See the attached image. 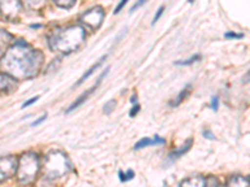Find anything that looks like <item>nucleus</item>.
<instances>
[{
	"instance_id": "obj_29",
	"label": "nucleus",
	"mask_w": 250,
	"mask_h": 187,
	"mask_svg": "<svg viewBox=\"0 0 250 187\" xmlns=\"http://www.w3.org/2000/svg\"><path fill=\"white\" fill-rule=\"evenodd\" d=\"M130 102L133 104V106L137 105V104H138V95H137V94H133V96L130 97Z\"/></svg>"
},
{
	"instance_id": "obj_13",
	"label": "nucleus",
	"mask_w": 250,
	"mask_h": 187,
	"mask_svg": "<svg viewBox=\"0 0 250 187\" xmlns=\"http://www.w3.org/2000/svg\"><path fill=\"white\" fill-rule=\"evenodd\" d=\"M105 59H106V55H104V56H102V57H100V59H99V60H98V61H97V62H95V64H94V65H93V66H91V68H89V69H88V70H86V71H85V74L83 75V76H82V77H80V79H79V81H78V82H77V86L82 85L83 82L85 81V80H86V79H88V77H89V76H90V75H91V74H93L94 71H97V70H98V69H99V68H100V66H102V64H103V62H104V60H105Z\"/></svg>"
},
{
	"instance_id": "obj_31",
	"label": "nucleus",
	"mask_w": 250,
	"mask_h": 187,
	"mask_svg": "<svg viewBox=\"0 0 250 187\" xmlns=\"http://www.w3.org/2000/svg\"><path fill=\"white\" fill-rule=\"evenodd\" d=\"M30 28H33V29H38V28H40V25H39V24H31Z\"/></svg>"
},
{
	"instance_id": "obj_19",
	"label": "nucleus",
	"mask_w": 250,
	"mask_h": 187,
	"mask_svg": "<svg viewBox=\"0 0 250 187\" xmlns=\"http://www.w3.org/2000/svg\"><path fill=\"white\" fill-rule=\"evenodd\" d=\"M205 187H220V184H219L216 177H214V176H209V177L207 179V182H205Z\"/></svg>"
},
{
	"instance_id": "obj_2",
	"label": "nucleus",
	"mask_w": 250,
	"mask_h": 187,
	"mask_svg": "<svg viewBox=\"0 0 250 187\" xmlns=\"http://www.w3.org/2000/svg\"><path fill=\"white\" fill-rule=\"evenodd\" d=\"M49 46L51 50L69 54L78 50L85 40V30L83 26L70 25L54 29L49 35Z\"/></svg>"
},
{
	"instance_id": "obj_25",
	"label": "nucleus",
	"mask_w": 250,
	"mask_h": 187,
	"mask_svg": "<svg viewBox=\"0 0 250 187\" xmlns=\"http://www.w3.org/2000/svg\"><path fill=\"white\" fill-rule=\"evenodd\" d=\"M144 4H145V0H139L138 3H135L133 6H131V8H130V12H129V13H130V14H131V13H133L134 10H137V9L139 8V6L144 5Z\"/></svg>"
},
{
	"instance_id": "obj_10",
	"label": "nucleus",
	"mask_w": 250,
	"mask_h": 187,
	"mask_svg": "<svg viewBox=\"0 0 250 187\" xmlns=\"http://www.w3.org/2000/svg\"><path fill=\"white\" fill-rule=\"evenodd\" d=\"M224 187H250L249 179H245L243 176H231L230 179H228L225 182Z\"/></svg>"
},
{
	"instance_id": "obj_16",
	"label": "nucleus",
	"mask_w": 250,
	"mask_h": 187,
	"mask_svg": "<svg viewBox=\"0 0 250 187\" xmlns=\"http://www.w3.org/2000/svg\"><path fill=\"white\" fill-rule=\"evenodd\" d=\"M134 176H135V173H134L133 170H128V171H119V180L122 182H128L130 181V180L134 179Z\"/></svg>"
},
{
	"instance_id": "obj_32",
	"label": "nucleus",
	"mask_w": 250,
	"mask_h": 187,
	"mask_svg": "<svg viewBox=\"0 0 250 187\" xmlns=\"http://www.w3.org/2000/svg\"><path fill=\"white\" fill-rule=\"evenodd\" d=\"M249 181H250V177H249Z\"/></svg>"
},
{
	"instance_id": "obj_21",
	"label": "nucleus",
	"mask_w": 250,
	"mask_h": 187,
	"mask_svg": "<svg viewBox=\"0 0 250 187\" xmlns=\"http://www.w3.org/2000/svg\"><path fill=\"white\" fill-rule=\"evenodd\" d=\"M224 37L225 39H242L243 34H236V33H233V31H229V33H225Z\"/></svg>"
},
{
	"instance_id": "obj_6",
	"label": "nucleus",
	"mask_w": 250,
	"mask_h": 187,
	"mask_svg": "<svg viewBox=\"0 0 250 187\" xmlns=\"http://www.w3.org/2000/svg\"><path fill=\"white\" fill-rule=\"evenodd\" d=\"M18 164H19V160L12 155L3 156L0 159V180H1V182L17 175Z\"/></svg>"
},
{
	"instance_id": "obj_18",
	"label": "nucleus",
	"mask_w": 250,
	"mask_h": 187,
	"mask_svg": "<svg viewBox=\"0 0 250 187\" xmlns=\"http://www.w3.org/2000/svg\"><path fill=\"white\" fill-rule=\"evenodd\" d=\"M115 108H117V101H115V100H109L105 105H104L103 110H104V112H105L106 115H110V113L115 110Z\"/></svg>"
},
{
	"instance_id": "obj_20",
	"label": "nucleus",
	"mask_w": 250,
	"mask_h": 187,
	"mask_svg": "<svg viewBox=\"0 0 250 187\" xmlns=\"http://www.w3.org/2000/svg\"><path fill=\"white\" fill-rule=\"evenodd\" d=\"M163 12H164V6H159V9H158V12H156V14L154 15V18H153V21H151V25H154V24L156 23V21H158V20L160 19V17H162L163 15Z\"/></svg>"
},
{
	"instance_id": "obj_4",
	"label": "nucleus",
	"mask_w": 250,
	"mask_h": 187,
	"mask_svg": "<svg viewBox=\"0 0 250 187\" xmlns=\"http://www.w3.org/2000/svg\"><path fill=\"white\" fill-rule=\"evenodd\" d=\"M42 168L39 156L33 151L23 153L20 156L17 170V180L20 185H30L37 179L38 172Z\"/></svg>"
},
{
	"instance_id": "obj_3",
	"label": "nucleus",
	"mask_w": 250,
	"mask_h": 187,
	"mask_svg": "<svg viewBox=\"0 0 250 187\" xmlns=\"http://www.w3.org/2000/svg\"><path fill=\"white\" fill-rule=\"evenodd\" d=\"M42 171L46 179H59L70 171V161L62 151H49L42 161Z\"/></svg>"
},
{
	"instance_id": "obj_11",
	"label": "nucleus",
	"mask_w": 250,
	"mask_h": 187,
	"mask_svg": "<svg viewBox=\"0 0 250 187\" xmlns=\"http://www.w3.org/2000/svg\"><path fill=\"white\" fill-rule=\"evenodd\" d=\"M205 182H207V179L203 176H193L184 180L180 184V187H205Z\"/></svg>"
},
{
	"instance_id": "obj_26",
	"label": "nucleus",
	"mask_w": 250,
	"mask_h": 187,
	"mask_svg": "<svg viewBox=\"0 0 250 187\" xmlns=\"http://www.w3.org/2000/svg\"><path fill=\"white\" fill-rule=\"evenodd\" d=\"M46 116H48L46 113H43V115H42V116H40L39 119H37V121H34V122H33V124H31V126H38V125H40V124H42V122L44 121V120L46 119Z\"/></svg>"
},
{
	"instance_id": "obj_1",
	"label": "nucleus",
	"mask_w": 250,
	"mask_h": 187,
	"mask_svg": "<svg viewBox=\"0 0 250 187\" xmlns=\"http://www.w3.org/2000/svg\"><path fill=\"white\" fill-rule=\"evenodd\" d=\"M43 54L25 41H18L1 57V68L6 74L18 79H30L43 65Z\"/></svg>"
},
{
	"instance_id": "obj_14",
	"label": "nucleus",
	"mask_w": 250,
	"mask_h": 187,
	"mask_svg": "<svg viewBox=\"0 0 250 187\" xmlns=\"http://www.w3.org/2000/svg\"><path fill=\"white\" fill-rule=\"evenodd\" d=\"M189 90H190V85H188L187 88L183 89V90L180 91L179 95L176 96V99H174L173 102H170V106H178V105H180V104H182L183 100H184L185 97H187L188 94L190 93V91H189Z\"/></svg>"
},
{
	"instance_id": "obj_9",
	"label": "nucleus",
	"mask_w": 250,
	"mask_h": 187,
	"mask_svg": "<svg viewBox=\"0 0 250 187\" xmlns=\"http://www.w3.org/2000/svg\"><path fill=\"white\" fill-rule=\"evenodd\" d=\"M191 146H193V139H188L179 149H175V150L171 151L170 155H169V160H170V161H174V160L182 157L183 155H185L188 151L190 150Z\"/></svg>"
},
{
	"instance_id": "obj_8",
	"label": "nucleus",
	"mask_w": 250,
	"mask_h": 187,
	"mask_svg": "<svg viewBox=\"0 0 250 187\" xmlns=\"http://www.w3.org/2000/svg\"><path fill=\"white\" fill-rule=\"evenodd\" d=\"M165 139L155 135L154 137H144V139L139 140L137 144L134 145V149L135 150H140V149H144L146 146H156V145H164Z\"/></svg>"
},
{
	"instance_id": "obj_17",
	"label": "nucleus",
	"mask_w": 250,
	"mask_h": 187,
	"mask_svg": "<svg viewBox=\"0 0 250 187\" xmlns=\"http://www.w3.org/2000/svg\"><path fill=\"white\" fill-rule=\"evenodd\" d=\"M75 0H68V1H64V0H55L54 4L57 6H59V8H62V9H70L71 6L75 5Z\"/></svg>"
},
{
	"instance_id": "obj_24",
	"label": "nucleus",
	"mask_w": 250,
	"mask_h": 187,
	"mask_svg": "<svg viewBox=\"0 0 250 187\" xmlns=\"http://www.w3.org/2000/svg\"><path fill=\"white\" fill-rule=\"evenodd\" d=\"M139 110H140L139 104H137V105H134L133 109H131V110H130V112H129V115H130V117L135 116V115H137V113L139 112Z\"/></svg>"
},
{
	"instance_id": "obj_7",
	"label": "nucleus",
	"mask_w": 250,
	"mask_h": 187,
	"mask_svg": "<svg viewBox=\"0 0 250 187\" xmlns=\"http://www.w3.org/2000/svg\"><path fill=\"white\" fill-rule=\"evenodd\" d=\"M108 71H109V68L106 69V70L104 71V73H103L102 75H100L99 79H98L97 82H95V85H93L90 89H88V90H86L85 93H83L82 95H80V96L78 97V99L75 100V101L73 102V104H71V105L69 106L68 109H66V112H71V111H73V110H75V109L79 108L80 105H83V104H84V102H85L86 100H88V97L90 96L91 94H93V91H94V90H97V88L100 85V82H102L103 77H104L106 74H108Z\"/></svg>"
},
{
	"instance_id": "obj_23",
	"label": "nucleus",
	"mask_w": 250,
	"mask_h": 187,
	"mask_svg": "<svg viewBox=\"0 0 250 187\" xmlns=\"http://www.w3.org/2000/svg\"><path fill=\"white\" fill-rule=\"evenodd\" d=\"M38 100H39V96L31 97V99H29L28 101H25V102H24L23 105H21V109H25V108H28V106L33 105V104H35V102H37Z\"/></svg>"
},
{
	"instance_id": "obj_30",
	"label": "nucleus",
	"mask_w": 250,
	"mask_h": 187,
	"mask_svg": "<svg viewBox=\"0 0 250 187\" xmlns=\"http://www.w3.org/2000/svg\"><path fill=\"white\" fill-rule=\"evenodd\" d=\"M243 82H244V84H248V82H250V70L248 71L247 74L244 75V77H243Z\"/></svg>"
},
{
	"instance_id": "obj_22",
	"label": "nucleus",
	"mask_w": 250,
	"mask_h": 187,
	"mask_svg": "<svg viewBox=\"0 0 250 187\" xmlns=\"http://www.w3.org/2000/svg\"><path fill=\"white\" fill-rule=\"evenodd\" d=\"M210 109L213 111H218V109H219V99H218V96H213V97H211Z\"/></svg>"
},
{
	"instance_id": "obj_15",
	"label": "nucleus",
	"mask_w": 250,
	"mask_h": 187,
	"mask_svg": "<svg viewBox=\"0 0 250 187\" xmlns=\"http://www.w3.org/2000/svg\"><path fill=\"white\" fill-rule=\"evenodd\" d=\"M202 59V55L196 54V55H193L191 57H189V59L187 60H178V61H175L174 64L175 65H191V64H194L195 61H198V60Z\"/></svg>"
},
{
	"instance_id": "obj_27",
	"label": "nucleus",
	"mask_w": 250,
	"mask_h": 187,
	"mask_svg": "<svg viewBox=\"0 0 250 187\" xmlns=\"http://www.w3.org/2000/svg\"><path fill=\"white\" fill-rule=\"evenodd\" d=\"M125 4H126V0H122V1H120V3L117 5V8L114 9V14H118V13H119L120 10H122L123 6H124Z\"/></svg>"
},
{
	"instance_id": "obj_28",
	"label": "nucleus",
	"mask_w": 250,
	"mask_h": 187,
	"mask_svg": "<svg viewBox=\"0 0 250 187\" xmlns=\"http://www.w3.org/2000/svg\"><path fill=\"white\" fill-rule=\"evenodd\" d=\"M203 136L205 137V139H208V140H214L215 139V136H214L213 133L210 132V131H204V132H203Z\"/></svg>"
},
{
	"instance_id": "obj_5",
	"label": "nucleus",
	"mask_w": 250,
	"mask_h": 187,
	"mask_svg": "<svg viewBox=\"0 0 250 187\" xmlns=\"http://www.w3.org/2000/svg\"><path fill=\"white\" fill-rule=\"evenodd\" d=\"M104 10L102 6H94L80 17V21L91 30H97L104 20Z\"/></svg>"
},
{
	"instance_id": "obj_12",
	"label": "nucleus",
	"mask_w": 250,
	"mask_h": 187,
	"mask_svg": "<svg viewBox=\"0 0 250 187\" xmlns=\"http://www.w3.org/2000/svg\"><path fill=\"white\" fill-rule=\"evenodd\" d=\"M0 79H1V90L5 93V91H12L15 86V77H13L12 75L6 74V73H1L0 75Z\"/></svg>"
}]
</instances>
